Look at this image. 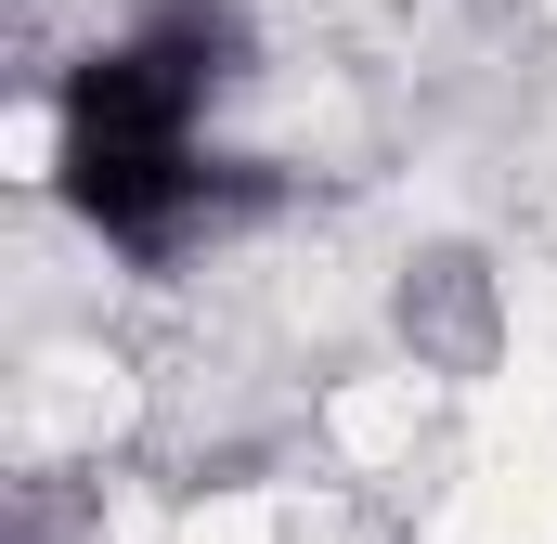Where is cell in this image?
Returning a JSON list of instances; mask_svg holds the SVG:
<instances>
[{"instance_id": "obj_1", "label": "cell", "mask_w": 557, "mask_h": 544, "mask_svg": "<svg viewBox=\"0 0 557 544\" xmlns=\"http://www.w3.org/2000/svg\"><path fill=\"white\" fill-rule=\"evenodd\" d=\"M234 52L247 26L221 0H169L156 26L104 39L65 91H52V182H91V169H156V156H208V104L234 91Z\"/></svg>"}]
</instances>
